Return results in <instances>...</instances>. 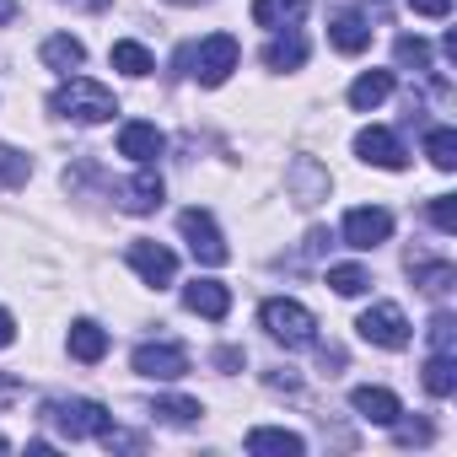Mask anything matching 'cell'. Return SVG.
Returning <instances> with one entry per match:
<instances>
[{"mask_svg":"<svg viewBox=\"0 0 457 457\" xmlns=\"http://www.w3.org/2000/svg\"><path fill=\"white\" fill-rule=\"evenodd\" d=\"M420 377H425V393H430V398H452V393H457V361H452V355H430Z\"/></svg>","mask_w":457,"mask_h":457,"instance_id":"7402d4cb","label":"cell"},{"mask_svg":"<svg viewBox=\"0 0 457 457\" xmlns=\"http://www.w3.org/2000/svg\"><path fill=\"white\" fill-rule=\"evenodd\" d=\"M81 60H87V44L71 38V33H54V38L44 44V65H49V71H65V76H71Z\"/></svg>","mask_w":457,"mask_h":457,"instance_id":"d6986e66","label":"cell"},{"mask_svg":"<svg viewBox=\"0 0 457 457\" xmlns=\"http://www.w3.org/2000/svg\"><path fill=\"white\" fill-rule=\"evenodd\" d=\"M328 286H334L339 296H366V291H371V275H366L361 264H328Z\"/></svg>","mask_w":457,"mask_h":457,"instance_id":"484cf974","label":"cell"},{"mask_svg":"<svg viewBox=\"0 0 457 457\" xmlns=\"http://www.w3.org/2000/svg\"><path fill=\"white\" fill-rule=\"evenodd\" d=\"M393 54H398V65H403V71H414V76H425V71H430V44H425V38H414V33H403Z\"/></svg>","mask_w":457,"mask_h":457,"instance_id":"83f0119b","label":"cell"},{"mask_svg":"<svg viewBox=\"0 0 457 457\" xmlns=\"http://www.w3.org/2000/svg\"><path fill=\"white\" fill-rule=\"evenodd\" d=\"M124 259H129V270H135L145 286H156V291L178 280V259H172V248H162V243H145V237H140V243H129Z\"/></svg>","mask_w":457,"mask_h":457,"instance_id":"9c48e42d","label":"cell"},{"mask_svg":"<svg viewBox=\"0 0 457 457\" xmlns=\"http://www.w3.org/2000/svg\"><path fill=\"white\" fill-rule=\"evenodd\" d=\"M12 339H17V318H12V312H6V307H0V350H6V345H12Z\"/></svg>","mask_w":457,"mask_h":457,"instance_id":"d590c367","label":"cell"},{"mask_svg":"<svg viewBox=\"0 0 457 457\" xmlns=\"http://www.w3.org/2000/svg\"><path fill=\"white\" fill-rule=\"evenodd\" d=\"M425 156H430V167H441V172H452V167H457V129H446V124H436V129L425 135Z\"/></svg>","mask_w":457,"mask_h":457,"instance_id":"d4e9b609","label":"cell"},{"mask_svg":"<svg viewBox=\"0 0 457 457\" xmlns=\"http://www.w3.org/2000/svg\"><path fill=\"white\" fill-rule=\"evenodd\" d=\"M328 44H334L339 54H366V49H371V22H366L361 12H334V17H328Z\"/></svg>","mask_w":457,"mask_h":457,"instance_id":"4fadbf2b","label":"cell"},{"mask_svg":"<svg viewBox=\"0 0 457 457\" xmlns=\"http://www.w3.org/2000/svg\"><path fill=\"white\" fill-rule=\"evenodd\" d=\"M49 113H60V119H76V124H108V119L119 113V97H113L103 81L71 76V81H60V87H54V97H49Z\"/></svg>","mask_w":457,"mask_h":457,"instance_id":"6da1fadb","label":"cell"},{"mask_svg":"<svg viewBox=\"0 0 457 457\" xmlns=\"http://www.w3.org/2000/svg\"><path fill=\"white\" fill-rule=\"evenodd\" d=\"M259 323H264V334H270L275 345H286V350L318 345V318H312L302 302H291V296H270V302L259 307Z\"/></svg>","mask_w":457,"mask_h":457,"instance_id":"3957f363","label":"cell"},{"mask_svg":"<svg viewBox=\"0 0 457 457\" xmlns=\"http://www.w3.org/2000/svg\"><path fill=\"white\" fill-rule=\"evenodd\" d=\"M430 350H436V355H452V350H457V318H452V312H436V318H430Z\"/></svg>","mask_w":457,"mask_h":457,"instance_id":"4dcf8cb0","label":"cell"},{"mask_svg":"<svg viewBox=\"0 0 457 457\" xmlns=\"http://www.w3.org/2000/svg\"><path fill=\"white\" fill-rule=\"evenodd\" d=\"M0 452H6V436H0Z\"/></svg>","mask_w":457,"mask_h":457,"instance_id":"60d3db41","label":"cell"},{"mask_svg":"<svg viewBox=\"0 0 457 457\" xmlns=\"http://www.w3.org/2000/svg\"><path fill=\"white\" fill-rule=\"evenodd\" d=\"M409 6H414L420 17H446V12H452V0H409Z\"/></svg>","mask_w":457,"mask_h":457,"instance_id":"836d02e7","label":"cell"},{"mask_svg":"<svg viewBox=\"0 0 457 457\" xmlns=\"http://www.w3.org/2000/svg\"><path fill=\"white\" fill-rule=\"evenodd\" d=\"M17 393H22V382H17V377H6V371H0V409H6V403H12Z\"/></svg>","mask_w":457,"mask_h":457,"instance_id":"8d00e7d4","label":"cell"},{"mask_svg":"<svg viewBox=\"0 0 457 457\" xmlns=\"http://www.w3.org/2000/svg\"><path fill=\"white\" fill-rule=\"evenodd\" d=\"M393 436H398V446H425L436 430H430L425 420H403V414H398V420H393Z\"/></svg>","mask_w":457,"mask_h":457,"instance_id":"1f68e13d","label":"cell"},{"mask_svg":"<svg viewBox=\"0 0 457 457\" xmlns=\"http://www.w3.org/2000/svg\"><path fill=\"white\" fill-rule=\"evenodd\" d=\"M350 409H355L361 420H371V425H393V420L403 414L398 393H387V387H355V393H350Z\"/></svg>","mask_w":457,"mask_h":457,"instance_id":"2e32d148","label":"cell"},{"mask_svg":"<svg viewBox=\"0 0 457 457\" xmlns=\"http://www.w3.org/2000/svg\"><path fill=\"white\" fill-rule=\"evenodd\" d=\"M178 226H183V237H188V253L204 264V270H220L226 259H232V248H226V237H220V226H215V215L210 210H183L178 215Z\"/></svg>","mask_w":457,"mask_h":457,"instance_id":"5b68a950","label":"cell"},{"mask_svg":"<svg viewBox=\"0 0 457 457\" xmlns=\"http://www.w3.org/2000/svg\"><path fill=\"white\" fill-rule=\"evenodd\" d=\"M355 156L361 162H371V167H387V172H398L409 156H403V145H398V135L393 129H382V124H371V129H361L355 135Z\"/></svg>","mask_w":457,"mask_h":457,"instance_id":"30bf717a","label":"cell"},{"mask_svg":"<svg viewBox=\"0 0 457 457\" xmlns=\"http://www.w3.org/2000/svg\"><path fill=\"white\" fill-rule=\"evenodd\" d=\"M430 220H436V232H457V199L452 194H436L430 199Z\"/></svg>","mask_w":457,"mask_h":457,"instance_id":"d6a6232c","label":"cell"},{"mask_svg":"<svg viewBox=\"0 0 457 457\" xmlns=\"http://www.w3.org/2000/svg\"><path fill=\"white\" fill-rule=\"evenodd\" d=\"M71 6H81V12H108V0H71Z\"/></svg>","mask_w":457,"mask_h":457,"instance_id":"f35d334b","label":"cell"},{"mask_svg":"<svg viewBox=\"0 0 457 457\" xmlns=\"http://www.w3.org/2000/svg\"><path fill=\"white\" fill-rule=\"evenodd\" d=\"M162 145H167V135H162L156 124H145V119H129V124L119 129V156H129V162H140V167H151V162L162 156Z\"/></svg>","mask_w":457,"mask_h":457,"instance_id":"8fae6325","label":"cell"},{"mask_svg":"<svg viewBox=\"0 0 457 457\" xmlns=\"http://www.w3.org/2000/svg\"><path fill=\"white\" fill-rule=\"evenodd\" d=\"M355 328H361V339H366V345H377V350H403V345H409V318H403L393 302L366 307Z\"/></svg>","mask_w":457,"mask_h":457,"instance_id":"8992f818","label":"cell"},{"mask_svg":"<svg viewBox=\"0 0 457 457\" xmlns=\"http://www.w3.org/2000/svg\"><path fill=\"white\" fill-rule=\"evenodd\" d=\"M409 275H414V286L430 291V296H446V291L457 286V270H452V264H420V259H409Z\"/></svg>","mask_w":457,"mask_h":457,"instance_id":"603a6c76","label":"cell"},{"mask_svg":"<svg viewBox=\"0 0 457 457\" xmlns=\"http://www.w3.org/2000/svg\"><path fill=\"white\" fill-rule=\"evenodd\" d=\"M12 17H17V0H0V28H6Z\"/></svg>","mask_w":457,"mask_h":457,"instance_id":"74e56055","label":"cell"},{"mask_svg":"<svg viewBox=\"0 0 457 457\" xmlns=\"http://www.w3.org/2000/svg\"><path fill=\"white\" fill-rule=\"evenodd\" d=\"M215 366H220V371H237V366H243V350H232V345L215 350Z\"/></svg>","mask_w":457,"mask_h":457,"instance_id":"e575fe53","label":"cell"},{"mask_svg":"<svg viewBox=\"0 0 457 457\" xmlns=\"http://www.w3.org/2000/svg\"><path fill=\"white\" fill-rule=\"evenodd\" d=\"M151 414H162V420H172V425H194L204 409H199V398H156Z\"/></svg>","mask_w":457,"mask_h":457,"instance_id":"f1b7e54d","label":"cell"},{"mask_svg":"<svg viewBox=\"0 0 457 457\" xmlns=\"http://www.w3.org/2000/svg\"><path fill=\"white\" fill-rule=\"evenodd\" d=\"M307 12V0H253V22L259 28H286Z\"/></svg>","mask_w":457,"mask_h":457,"instance_id":"cb8c5ba5","label":"cell"},{"mask_svg":"<svg viewBox=\"0 0 457 457\" xmlns=\"http://www.w3.org/2000/svg\"><path fill=\"white\" fill-rule=\"evenodd\" d=\"M248 452H253V457H302L307 441H302L296 430H280V425H253V430H248Z\"/></svg>","mask_w":457,"mask_h":457,"instance_id":"9a60e30c","label":"cell"},{"mask_svg":"<svg viewBox=\"0 0 457 457\" xmlns=\"http://www.w3.org/2000/svg\"><path fill=\"white\" fill-rule=\"evenodd\" d=\"M172 6H204V0H172Z\"/></svg>","mask_w":457,"mask_h":457,"instance_id":"ab89813d","label":"cell"},{"mask_svg":"<svg viewBox=\"0 0 457 457\" xmlns=\"http://www.w3.org/2000/svg\"><path fill=\"white\" fill-rule=\"evenodd\" d=\"M296 188H302V204H318L328 194V178L312 167V162H296Z\"/></svg>","mask_w":457,"mask_h":457,"instance_id":"f546056e","label":"cell"},{"mask_svg":"<svg viewBox=\"0 0 457 457\" xmlns=\"http://www.w3.org/2000/svg\"><path fill=\"white\" fill-rule=\"evenodd\" d=\"M162 199H167V183H162V172H156V167H140V172L119 188V204H124L129 215H151Z\"/></svg>","mask_w":457,"mask_h":457,"instance_id":"7c38bea8","label":"cell"},{"mask_svg":"<svg viewBox=\"0 0 457 457\" xmlns=\"http://www.w3.org/2000/svg\"><path fill=\"white\" fill-rule=\"evenodd\" d=\"M71 355H76L81 366H97V361L108 355V328L92 323V318H76V323H71Z\"/></svg>","mask_w":457,"mask_h":457,"instance_id":"e0dca14e","label":"cell"},{"mask_svg":"<svg viewBox=\"0 0 457 457\" xmlns=\"http://www.w3.org/2000/svg\"><path fill=\"white\" fill-rule=\"evenodd\" d=\"M33 178V162L17 151V145H0V183H6V188H22Z\"/></svg>","mask_w":457,"mask_h":457,"instance_id":"4316f807","label":"cell"},{"mask_svg":"<svg viewBox=\"0 0 457 457\" xmlns=\"http://www.w3.org/2000/svg\"><path fill=\"white\" fill-rule=\"evenodd\" d=\"M237 65H243V49H237V38H232V33H210L204 44L178 49V71H188L199 87H220Z\"/></svg>","mask_w":457,"mask_h":457,"instance_id":"7a4b0ae2","label":"cell"},{"mask_svg":"<svg viewBox=\"0 0 457 457\" xmlns=\"http://www.w3.org/2000/svg\"><path fill=\"white\" fill-rule=\"evenodd\" d=\"M264 65L270 71H302L307 65V38H270V49H264Z\"/></svg>","mask_w":457,"mask_h":457,"instance_id":"44dd1931","label":"cell"},{"mask_svg":"<svg viewBox=\"0 0 457 457\" xmlns=\"http://www.w3.org/2000/svg\"><path fill=\"white\" fill-rule=\"evenodd\" d=\"M387 237H393V215H387L382 204H361V210L345 215V243H350V248L371 253V248H382Z\"/></svg>","mask_w":457,"mask_h":457,"instance_id":"ba28073f","label":"cell"},{"mask_svg":"<svg viewBox=\"0 0 457 457\" xmlns=\"http://www.w3.org/2000/svg\"><path fill=\"white\" fill-rule=\"evenodd\" d=\"M44 420L65 436V441H87V436H103L113 425V414L97 403V398H49L44 403Z\"/></svg>","mask_w":457,"mask_h":457,"instance_id":"277c9868","label":"cell"},{"mask_svg":"<svg viewBox=\"0 0 457 457\" xmlns=\"http://www.w3.org/2000/svg\"><path fill=\"white\" fill-rule=\"evenodd\" d=\"M183 307L210 318V323H220L226 312H232V291H226L220 280H194V286H183Z\"/></svg>","mask_w":457,"mask_h":457,"instance_id":"5bb4252c","label":"cell"},{"mask_svg":"<svg viewBox=\"0 0 457 457\" xmlns=\"http://www.w3.org/2000/svg\"><path fill=\"white\" fill-rule=\"evenodd\" d=\"M129 366H135L140 377H151V382H178V377L188 371V350L172 345V339H156V345H140V350L129 355Z\"/></svg>","mask_w":457,"mask_h":457,"instance_id":"52a82bcc","label":"cell"},{"mask_svg":"<svg viewBox=\"0 0 457 457\" xmlns=\"http://www.w3.org/2000/svg\"><path fill=\"white\" fill-rule=\"evenodd\" d=\"M108 60H113V71H124V76H151V71H156L151 49H145V44H135V38H119V44L108 49Z\"/></svg>","mask_w":457,"mask_h":457,"instance_id":"ffe728a7","label":"cell"},{"mask_svg":"<svg viewBox=\"0 0 457 457\" xmlns=\"http://www.w3.org/2000/svg\"><path fill=\"white\" fill-rule=\"evenodd\" d=\"M393 97V71H366V76H355V87H350V108H382Z\"/></svg>","mask_w":457,"mask_h":457,"instance_id":"ac0fdd59","label":"cell"}]
</instances>
